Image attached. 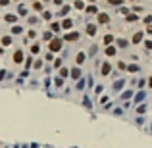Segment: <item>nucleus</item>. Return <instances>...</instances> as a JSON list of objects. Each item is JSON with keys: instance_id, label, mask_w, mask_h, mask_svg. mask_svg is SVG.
<instances>
[{"instance_id": "obj_1", "label": "nucleus", "mask_w": 152, "mask_h": 148, "mask_svg": "<svg viewBox=\"0 0 152 148\" xmlns=\"http://www.w3.org/2000/svg\"><path fill=\"white\" fill-rule=\"evenodd\" d=\"M62 46H64V41H62V39H52L50 41V50L52 52H58V50H62Z\"/></svg>"}, {"instance_id": "obj_2", "label": "nucleus", "mask_w": 152, "mask_h": 148, "mask_svg": "<svg viewBox=\"0 0 152 148\" xmlns=\"http://www.w3.org/2000/svg\"><path fill=\"white\" fill-rule=\"evenodd\" d=\"M143 39H144V33H143V31H137L133 37H131V42H133V44H141V42H143Z\"/></svg>"}, {"instance_id": "obj_3", "label": "nucleus", "mask_w": 152, "mask_h": 148, "mask_svg": "<svg viewBox=\"0 0 152 148\" xmlns=\"http://www.w3.org/2000/svg\"><path fill=\"white\" fill-rule=\"evenodd\" d=\"M69 77L75 79V81H77V79H81V67H79V65H75L73 69H69Z\"/></svg>"}, {"instance_id": "obj_4", "label": "nucleus", "mask_w": 152, "mask_h": 148, "mask_svg": "<svg viewBox=\"0 0 152 148\" xmlns=\"http://www.w3.org/2000/svg\"><path fill=\"white\" fill-rule=\"evenodd\" d=\"M100 73L104 75V77H106V75H110V73H112V65L108 64V62H104V64H102V67H100Z\"/></svg>"}, {"instance_id": "obj_5", "label": "nucleus", "mask_w": 152, "mask_h": 148, "mask_svg": "<svg viewBox=\"0 0 152 148\" xmlns=\"http://www.w3.org/2000/svg\"><path fill=\"white\" fill-rule=\"evenodd\" d=\"M96 19H98V23H100V25H104V23H108V21H110V18H108V14H104V12H100Z\"/></svg>"}, {"instance_id": "obj_6", "label": "nucleus", "mask_w": 152, "mask_h": 148, "mask_svg": "<svg viewBox=\"0 0 152 148\" xmlns=\"http://www.w3.org/2000/svg\"><path fill=\"white\" fill-rule=\"evenodd\" d=\"M114 35H104V39H102V42H104V46H112V42H114Z\"/></svg>"}, {"instance_id": "obj_7", "label": "nucleus", "mask_w": 152, "mask_h": 148, "mask_svg": "<svg viewBox=\"0 0 152 148\" xmlns=\"http://www.w3.org/2000/svg\"><path fill=\"white\" fill-rule=\"evenodd\" d=\"M14 62H15V64H21V62H23V52L21 50H15L14 52Z\"/></svg>"}, {"instance_id": "obj_8", "label": "nucleus", "mask_w": 152, "mask_h": 148, "mask_svg": "<svg viewBox=\"0 0 152 148\" xmlns=\"http://www.w3.org/2000/svg\"><path fill=\"white\" fill-rule=\"evenodd\" d=\"M85 58H87V56H85V52H79V54L75 56V64H77V65H81V64L85 62Z\"/></svg>"}, {"instance_id": "obj_9", "label": "nucleus", "mask_w": 152, "mask_h": 148, "mask_svg": "<svg viewBox=\"0 0 152 148\" xmlns=\"http://www.w3.org/2000/svg\"><path fill=\"white\" fill-rule=\"evenodd\" d=\"M71 27H73V21H71V19H64V21H62V29L69 31Z\"/></svg>"}, {"instance_id": "obj_10", "label": "nucleus", "mask_w": 152, "mask_h": 148, "mask_svg": "<svg viewBox=\"0 0 152 148\" xmlns=\"http://www.w3.org/2000/svg\"><path fill=\"white\" fill-rule=\"evenodd\" d=\"M77 39H79V33H68V35H65V37H64V41H77Z\"/></svg>"}, {"instance_id": "obj_11", "label": "nucleus", "mask_w": 152, "mask_h": 148, "mask_svg": "<svg viewBox=\"0 0 152 148\" xmlns=\"http://www.w3.org/2000/svg\"><path fill=\"white\" fill-rule=\"evenodd\" d=\"M4 19L8 21V23H15V21H18V15H15V14H6Z\"/></svg>"}, {"instance_id": "obj_12", "label": "nucleus", "mask_w": 152, "mask_h": 148, "mask_svg": "<svg viewBox=\"0 0 152 148\" xmlns=\"http://www.w3.org/2000/svg\"><path fill=\"white\" fill-rule=\"evenodd\" d=\"M104 54H106L108 58H112V56H115V46H106V48H104Z\"/></svg>"}, {"instance_id": "obj_13", "label": "nucleus", "mask_w": 152, "mask_h": 148, "mask_svg": "<svg viewBox=\"0 0 152 148\" xmlns=\"http://www.w3.org/2000/svg\"><path fill=\"white\" fill-rule=\"evenodd\" d=\"M94 33H96V25L89 23V25H87V35H91V37H94Z\"/></svg>"}, {"instance_id": "obj_14", "label": "nucleus", "mask_w": 152, "mask_h": 148, "mask_svg": "<svg viewBox=\"0 0 152 148\" xmlns=\"http://www.w3.org/2000/svg\"><path fill=\"white\" fill-rule=\"evenodd\" d=\"M85 12H87V14H98V8L94 4H91V6H87V8H85Z\"/></svg>"}, {"instance_id": "obj_15", "label": "nucleus", "mask_w": 152, "mask_h": 148, "mask_svg": "<svg viewBox=\"0 0 152 148\" xmlns=\"http://www.w3.org/2000/svg\"><path fill=\"white\" fill-rule=\"evenodd\" d=\"M69 10H71L69 6H62V10L58 12V15H62V18H64V15H68V14H69Z\"/></svg>"}, {"instance_id": "obj_16", "label": "nucleus", "mask_w": 152, "mask_h": 148, "mask_svg": "<svg viewBox=\"0 0 152 148\" xmlns=\"http://www.w3.org/2000/svg\"><path fill=\"white\" fill-rule=\"evenodd\" d=\"M2 44H4V46H10V44H12V37H10V35L2 37Z\"/></svg>"}, {"instance_id": "obj_17", "label": "nucleus", "mask_w": 152, "mask_h": 148, "mask_svg": "<svg viewBox=\"0 0 152 148\" xmlns=\"http://www.w3.org/2000/svg\"><path fill=\"white\" fill-rule=\"evenodd\" d=\"M50 25H52V31H54V33H58V31L62 29V23H60V21H54V23H50Z\"/></svg>"}, {"instance_id": "obj_18", "label": "nucleus", "mask_w": 152, "mask_h": 148, "mask_svg": "<svg viewBox=\"0 0 152 148\" xmlns=\"http://www.w3.org/2000/svg\"><path fill=\"white\" fill-rule=\"evenodd\" d=\"M19 33H23V27H19V25H14V27H12V35H19Z\"/></svg>"}, {"instance_id": "obj_19", "label": "nucleus", "mask_w": 152, "mask_h": 148, "mask_svg": "<svg viewBox=\"0 0 152 148\" xmlns=\"http://www.w3.org/2000/svg\"><path fill=\"white\" fill-rule=\"evenodd\" d=\"M68 75H69V69H68V67H62V69H60V79H65Z\"/></svg>"}, {"instance_id": "obj_20", "label": "nucleus", "mask_w": 152, "mask_h": 148, "mask_svg": "<svg viewBox=\"0 0 152 148\" xmlns=\"http://www.w3.org/2000/svg\"><path fill=\"white\" fill-rule=\"evenodd\" d=\"M127 44H129V42L125 41V39H118V46H120V48H125Z\"/></svg>"}, {"instance_id": "obj_21", "label": "nucleus", "mask_w": 152, "mask_h": 148, "mask_svg": "<svg viewBox=\"0 0 152 148\" xmlns=\"http://www.w3.org/2000/svg\"><path fill=\"white\" fill-rule=\"evenodd\" d=\"M33 10H35V12H44V10H42V4H41V2H35V4H33Z\"/></svg>"}, {"instance_id": "obj_22", "label": "nucleus", "mask_w": 152, "mask_h": 148, "mask_svg": "<svg viewBox=\"0 0 152 148\" xmlns=\"http://www.w3.org/2000/svg\"><path fill=\"white\" fill-rule=\"evenodd\" d=\"M137 19H139L137 14H129V15H127V21H129V23H133V21H137Z\"/></svg>"}, {"instance_id": "obj_23", "label": "nucleus", "mask_w": 152, "mask_h": 148, "mask_svg": "<svg viewBox=\"0 0 152 148\" xmlns=\"http://www.w3.org/2000/svg\"><path fill=\"white\" fill-rule=\"evenodd\" d=\"M73 6H75V10H83V8H85V4L81 2V0H75V4H73Z\"/></svg>"}, {"instance_id": "obj_24", "label": "nucleus", "mask_w": 152, "mask_h": 148, "mask_svg": "<svg viewBox=\"0 0 152 148\" xmlns=\"http://www.w3.org/2000/svg\"><path fill=\"white\" fill-rule=\"evenodd\" d=\"M127 69L131 71V73H137L139 71V65H135V64H131V65H127Z\"/></svg>"}, {"instance_id": "obj_25", "label": "nucleus", "mask_w": 152, "mask_h": 148, "mask_svg": "<svg viewBox=\"0 0 152 148\" xmlns=\"http://www.w3.org/2000/svg\"><path fill=\"white\" fill-rule=\"evenodd\" d=\"M131 10H133V14H141V12H143V6H133V8H131Z\"/></svg>"}, {"instance_id": "obj_26", "label": "nucleus", "mask_w": 152, "mask_h": 148, "mask_svg": "<svg viewBox=\"0 0 152 148\" xmlns=\"http://www.w3.org/2000/svg\"><path fill=\"white\" fill-rule=\"evenodd\" d=\"M118 69L125 71V69H127V64H125V62H118Z\"/></svg>"}, {"instance_id": "obj_27", "label": "nucleus", "mask_w": 152, "mask_h": 148, "mask_svg": "<svg viewBox=\"0 0 152 148\" xmlns=\"http://www.w3.org/2000/svg\"><path fill=\"white\" fill-rule=\"evenodd\" d=\"M108 4H112V6H120V4H123V0H108Z\"/></svg>"}, {"instance_id": "obj_28", "label": "nucleus", "mask_w": 152, "mask_h": 148, "mask_svg": "<svg viewBox=\"0 0 152 148\" xmlns=\"http://www.w3.org/2000/svg\"><path fill=\"white\" fill-rule=\"evenodd\" d=\"M120 14H123V15H129V8H125V6H121V8H120Z\"/></svg>"}, {"instance_id": "obj_29", "label": "nucleus", "mask_w": 152, "mask_h": 148, "mask_svg": "<svg viewBox=\"0 0 152 148\" xmlns=\"http://www.w3.org/2000/svg\"><path fill=\"white\" fill-rule=\"evenodd\" d=\"M54 67H56V69H62V60H60V58L54 60Z\"/></svg>"}, {"instance_id": "obj_30", "label": "nucleus", "mask_w": 152, "mask_h": 148, "mask_svg": "<svg viewBox=\"0 0 152 148\" xmlns=\"http://www.w3.org/2000/svg\"><path fill=\"white\" fill-rule=\"evenodd\" d=\"M39 48H41L39 44H33V46H31V52H33V54H39Z\"/></svg>"}, {"instance_id": "obj_31", "label": "nucleus", "mask_w": 152, "mask_h": 148, "mask_svg": "<svg viewBox=\"0 0 152 148\" xmlns=\"http://www.w3.org/2000/svg\"><path fill=\"white\" fill-rule=\"evenodd\" d=\"M52 37V35H50V33H48V31H46V33H42V41H48V39H50ZM48 42H50V41H48Z\"/></svg>"}, {"instance_id": "obj_32", "label": "nucleus", "mask_w": 152, "mask_h": 148, "mask_svg": "<svg viewBox=\"0 0 152 148\" xmlns=\"http://www.w3.org/2000/svg\"><path fill=\"white\" fill-rule=\"evenodd\" d=\"M44 60H48V62H52V60H54V54H52V52H48V54H46V56H44Z\"/></svg>"}, {"instance_id": "obj_33", "label": "nucleus", "mask_w": 152, "mask_h": 148, "mask_svg": "<svg viewBox=\"0 0 152 148\" xmlns=\"http://www.w3.org/2000/svg\"><path fill=\"white\" fill-rule=\"evenodd\" d=\"M27 23H29V25H31V23L35 25V23H39V19H37V18H29V19H27Z\"/></svg>"}, {"instance_id": "obj_34", "label": "nucleus", "mask_w": 152, "mask_h": 148, "mask_svg": "<svg viewBox=\"0 0 152 148\" xmlns=\"http://www.w3.org/2000/svg\"><path fill=\"white\" fill-rule=\"evenodd\" d=\"M41 67H42V60H37L35 62V69H41Z\"/></svg>"}, {"instance_id": "obj_35", "label": "nucleus", "mask_w": 152, "mask_h": 148, "mask_svg": "<svg viewBox=\"0 0 152 148\" xmlns=\"http://www.w3.org/2000/svg\"><path fill=\"white\" fill-rule=\"evenodd\" d=\"M144 46H146V50H152V41H144Z\"/></svg>"}, {"instance_id": "obj_36", "label": "nucleus", "mask_w": 152, "mask_h": 148, "mask_svg": "<svg viewBox=\"0 0 152 148\" xmlns=\"http://www.w3.org/2000/svg\"><path fill=\"white\" fill-rule=\"evenodd\" d=\"M19 15H27V8H23L21 6V8H19Z\"/></svg>"}, {"instance_id": "obj_37", "label": "nucleus", "mask_w": 152, "mask_h": 148, "mask_svg": "<svg viewBox=\"0 0 152 148\" xmlns=\"http://www.w3.org/2000/svg\"><path fill=\"white\" fill-rule=\"evenodd\" d=\"M42 18H44V19H50L52 14H50V12H42Z\"/></svg>"}, {"instance_id": "obj_38", "label": "nucleus", "mask_w": 152, "mask_h": 148, "mask_svg": "<svg viewBox=\"0 0 152 148\" xmlns=\"http://www.w3.org/2000/svg\"><path fill=\"white\" fill-rule=\"evenodd\" d=\"M144 23H146V25L152 23V15H146V18H144Z\"/></svg>"}, {"instance_id": "obj_39", "label": "nucleus", "mask_w": 152, "mask_h": 148, "mask_svg": "<svg viewBox=\"0 0 152 148\" xmlns=\"http://www.w3.org/2000/svg\"><path fill=\"white\" fill-rule=\"evenodd\" d=\"M102 90H104V85H98V87H96V94H100Z\"/></svg>"}, {"instance_id": "obj_40", "label": "nucleus", "mask_w": 152, "mask_h": 148, "mask_svg": "<svg viewBox=\"0 0 152 148\" xmlns=\"http://www.w3.org/2000/svg\"><path fill=\"white\" fill-rule=\"evenodd\" d=\"M146 33H148V35H152V25H146Z\"/></svg>"}, {"instance_id": "obj_41", "label": "nucleus", "mask_w": 152, "mask_h": 148, "mask_svg": "<svg viewBox=\"0 0 152 148\" xmlns=\"http://www.w3.org/2000/svg\"><path fill=\"white\" fill-rule=\"evenodd\" d=\"M0 4H2V6H6V4H10V0H0Z\"/></svg>"}, {"instance_id": "obj_42", "label": "nucleus", "mask_w": 152, "mask_h": 148, "mask_svg": "<svg viewBox=\"0 0 152 148\" xmlns=\"http://www.w3.org/2000/svg\"><path fill=\"white\" fill-rule=\"evenodd\" d=\"M148 87L152 88V77H148Z\"/></svg>"}, {"instance_id": "obj_43", "label": "nucleus", "mask_w": 152, "mask_h": 148, "mask_svg": "<svg viewBox=\"0 0 152 148\" xmlns=\"http://www.w3.org/2000/svg\"><path fill=\"white\" fill-rule=\"evenodd\" d=\"M54 2H56V4H62V2H64V0H54Z\"/></svg>"}, {"instance_id": "obj_44", "label": "nucleus", "mask_w": 152, "mask_h": 148, "mask_svg": "<svg viewBox=\"0 0 152 148\" xmlns=\"http://www.w3.org/2000/svg\"><path fill=\"white\" fill-rule=\"evenodd\" d=\"M44 2H50V0H44Z\"/></svg>"}, {"instance_id": "obj_45", "label": "nucleus", "mask_w": 152, "mask_h": 148, "mask_svg": "<svg viewBox=\"0 0 152 148\" xmlns=\"http://www.w3.org/2000/svg\"><path fill=\"white\" fill-rule=\"evenodd\" d=\"M89 2H94V0H89Z\"/></svg>"}]
</instances>
